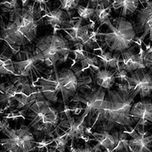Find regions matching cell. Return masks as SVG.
<instances>
[{
	"label": "cell",
	"mask_w": 152,
	"mask_h": 152,
	"mask_svg": "<svg viewBox=\"0 0 152 152\" xmlns=\"http://www.w3.org/2000/svg\"><path fill=\"white\" fill-rule=\"evenodd\" d=\"M90 6V3L87 4L86 6L78 5V7L76 8V11L78 12L79 18L83 20H91V18H93L95 12V8Z\"/></svg>",
	"instance_id": "obj_24"
},
{
	"label": "cell",
	"mask_w": 152,
	"mask_h": 152,
	"mask_svg": "<svg viewBox=\"0 0 152 152\" xmlns=\"http://www.w3.org/2000/svg\"><path fill=\"white\" fill-rule=\"evenodd\" d=\"M26 119L30 122L28 126L33 129L34 135L39 138L42 134L50 135L53 129L58 126L59 113L47 98H42L28 107Z\"/></svg>",
	"instance_id": "obj_5"
},
{
	"label": "cell",
	"mask_w": 152,
	"mask_h": 152,
	"mask_svg": "<svg viewBox=\"0 0 152 152\" xmlns=\"http://www.w3.org/2000/svg\"><path fill=\"white\" fill-rule=\"evenodd\" d=\"M91 73L95 84L106 90L110 89L116 84V70L104 69Z\"/></svg>",
	"instance_id": "obj_17"
},
{
	"label": "cell",
	"mask_w": 152,
	"mask_h": 152,
	"mask_svg": "<svg viewBox=\"0 0 152 152\" xmlns=\"http://www.w3.org/2000/svg\"><path fill=\"white\" fill-rule=\"evenodd\" d=\"M60 2V8L62 10L68 12V14L70 15V12L74 9H76L79 5L80 0H59Z\"/></svg>",
	"instance_id": "obj_25"
},
{
	"label": "cell",
	"mask_w": 152,
	"mask_h": 152,
	"mask_svg": "<svg viewBox=\"0 0 152 152\" xmlns=\"http://www.w3.org/2000/svg\"><path fill=\"white\" fill-rule=\"evenodd\" d=\"M136 129L138 131V136L129 141L130 151L152 152L150 149L152 145V134L145 129Z\"/></svg>",
	"instance_id": "obj_15"
},
{
	"label": "cell",
	"mask_w": 152,
	"mask_h": 152,
	"mask_svg": "<svg viewBox=\"0 0 152 152\" xmlns=\"http://www.w3.org/2000/svg\"><path fill=\"white\" fill-rule=\"evenodd\" d=\"M1 152H2V151H1Z\"/></svg>",
	"instance_id": "obj_32"
},
{
	"label": "cell",
	"mask_w": 152,
	"mask_h": 152,
	"mask_svg": "<svg viewBox=\"0 0 152 152\" xmlns=\"http://www.w3.org/2000/svg\"><path fill=\"white\" fill-rule=\"evenodd\" d=\"M106 89L99 87L97 90L93 89L90 92H85L82 93L83 95L78 94L76 93L74 96L73 101L75 102L82 103L85 104V109H84L83 114L81 115V117L78 119V121L81 123H85V119L87 116H89L90 119L88 123L90 124L91 120L94 118L95 122L94 125L97 123L100 116V111L102 107V104L104 103V100L106 97Z\"/></svg>",
	"instance_id": "obj_6"
},
{
	"label": "cell",
	"mask_w": 152,
	"mask_h": 152,
	"mask_svg": "<svg viewBox=\"0 0 152 152\" xmlns=\"http://www.w3.org/2000/svg\"><path fill=\"white\" fill-rule=\"evenodd\" d=\"M140 47V52L135 53V47H131L128 50L121 53L120 65L119 67L124 69L129 73L135 71L139 69H146V66L144 62V56L145 52L142 50V46Z\"/></svg>",
	"instance_id": "obj_12"
},
{
	"label": "cell",
	"mask_w": 152,
	"mask_h": 152,
	"mask_svg": "<svg viewBox=\"0 0 152 152\" xmlns=\"http://www.w3.org/2000/svg\"><path fill=\"white\" fill-rule=\"evenodd\" d=\"M50 0H34V2L35 3H38L40 5V7H41L42 5H44L47 6V3L49 2Z\"/></svg>",
	"instance_id": "obj_28"
},
{
	"label": "cell",
	"mask_w": 152,
	"mask_h": 152,
	"mask_svg": "<svg viewBox=\"0 0 152 152\" xmlns=\"http://www.w3.org/2000/svg\"><path fill=\"white\" fill-rule=\"evenodd\" d=\"M98 57L100 61L101 66L104 69H113L116 70L120 65V53H114L111 51H101L100 55H94Z\"/></svg>",
	"instance_id": "obj_19"
},
{
	"label": "cell",
	"mask_w": 152,
	"mask_h": 152,
	"mask_svg": "<svg viewBox=\"0 0 152 152\" xmlns=\"http://www.w3.org/2000/svg\"><path fill=\"white\" fill-rule=\"evenodd\" d=\"M92 135L94 137V140L101 145L107 152H113L114 148L117 145L119 139V131L114 130L112 133L110 132H94Z\"/></svg>",
	"instance_id": "obj_16"
},
{
	"label": "cell",
	"mask_w": 152,
	"mask_h": 152,
	"mask_svg": "<svg viewBox=\"0 0 152 152\" xmlns=\"http://www.w3.org/2000/svg\"><path fill=\"white\" fill-rule=\"evenodd\" d=\"M40 91L44 97L53 103L59 102L61 94L62 102L66 104L69 98L76 94L78 89V76L72 69L64 68L59 71L54 66L46 78L40 77L37 81Z\"/></svg>",
	"instance_id": "obj_2"
},
{
	"label": "cell",
	"mask_w": 152,
	"mask_h": 152,
	"mask_svg": "<svg viewBox=\"0 0 152 152\" xmlns=\"http://www.w3.org/2000/svg\"><path fill=\"white\" fill-rule=\"evenodd\" d=\"M71 53L69 40L57 34H47L36 40L33 54L47 67H54L56 63L65 62Z\"/></svg>",
	"instance_id": "obj_4"
},
{
	"label": "cell",
	"mask_w": 152,
	"mask_h": 152,
	"mask_svg": "<svg viewBox=\"0 0 152 152\" xmlns=\"http://www.w3.org/2000/svg\"><path fill=\"white\" fill-rule=\"evenodd\" d=\"M1 41L5 42L4 46L8 47L15 56L21 51V47L29 43L14 21H9L7 24L1 22Z\"/></svg>",
	"instance_id": "obj_7"
},
{
	"label": "cell",
	"mask_w": 152,
	"mask_h": 152,
	"mask_svg": "<svg viewBox=\"0 0 152 152\" xmlns=\"http://www.w3.org/2000/svg\"><path fill=\"white\" fill-rule=\"evenodd\" d=\"M1 104H7L11 99L17 94V88H16L15 82L13 79L11 81H8L7 83H1Z\"/></svg>",
	"instance_id": "obj_21"
},
{
	"label": "cell",
	"mask_w": 152,
	"mask_h": 152,
	"mask_svg": "<svg viewBox=\"0 0 152 152\" xmlns=\"http://www.w3.org/2000/svg\"><path fill=\"white\" fill-rule=\"evenodd\" d=\"M61 152H65V151H61Z\"/></svg>",
	"instance_id": "obj_31"
},
{
	"label": "cell",
	"mask_w": 152,
	"mask_h": 152,
	"mask_svg": "<svg viewBox=\"0 0 152 152\" xmlns=\"http://www.w3.org/2000/svg\"><path fill=\"white\" fill-rule=\"evenodd\" d=\"M88 3H90L92 7H96V5L97 4L100 3V2H108V3H110L111 0H86Z\"/></svg>",
	"instance_id": "obj_27"
},
{
	"label": "cell",
	"mask_w": 152,
	"mask_h": 152,
	"mask_svg": "<svg viewBox=\"0 0 152 152\" xmlns=\"http://www.w3.org/2000/svg\"><path fill=\"white\" fill-rule=\"evenodd\" d=\"M132 119L137 124L135 128L145 129V126L152 123V102L143 100L132 105L130 112Z\"/></svg>",
	"instance_id": "obj_13"
},
{
	"label": "cell",
	"mask_w": 152,
	"mask_h": 152,
	"mask_svg": "<svg viewBox=\"0 0 152 152\" xmlns=\"http://www.w3.org/2000/svg\"><path fill=\"white\" fill-rule=\"evenodd\" d=\"M128 134L123 130L119 131V139L117 145L114 148L113 152H131L129 147Z\"/></svg>",
	"instance_id": "obj_23"
},
{
	"label": "cell",
	"mask_w": 152,
	"mask_h": 152,
	"mask_svg": "<svg viewBox=\"0 0 152 152\" xmlns=\"http://www.w3.org/2000/svg\"><path fill=\"white\" fill-rule=\"evenodd\" d=\"M37 152H43V150H42V148H38V151Z\"/></svg>",
	"instance_id": "obj_29"
},
{
	"label": "cell",
	"mask_w": 152,
	"mask_h": 152,
	"mask_svg": "<svg viewBox=\"0 0 152 152\" xmlns=\"http://www.w3.org/2000/svg\"><path fill=\"white\" fill-rule=\"evenodd\" d=\"M111 11H112V7L110 5H107L106 7L105 2H100L97 4L95 7V12L93 18H94L95 20L99 23L104 24L106 20L110 18Z\"/></svg>",
	"instance_id": "obj_22"
},
{
	"label": "cell",
	"mask_w": 152,
	"mask_h": 152,
	"mask_svg": "<svg viewBox=\"0 0 152 152\" xmlns=\"http://www.w3.org/2000/svg\"><path fill=\"white\" fill-rule=\"evenodd\" d=\"M135 29L137 34L143 33L142 36L137 38L136 43L142 46V42L148 35H150V40H152V1H150L142 9L137 10L136 22Z\"/></svg>",
	"instance_id": "obj_10"
},
{
	"label": "cell",
	"mask_w": 152,
	"mask_h": 152,
	"mask_svg": "<svg viewBox=\"0 0 152 152\" xmlns=\"http://www.w3.org/2000/svg\"><path fill=\"white\" fill-rule=\"evenodd\" d=\"M9 1H13V2H18V0H9Z\"/></svg>",
	"instance_id": "obj_30"
},
{
	"label": "cell",
	"mask_w": 152,
	"mask_h": 152,
	"mask_svg": "<svg viewBox=\"0 0 152 152\" xmlns=\"http://www.w3.org/2000/svg\"><path fill=\"white\" fill-rule=\"evenodd\" d=\"M0 72L2 75H8L15 77L20 76L16 72L14 65V61L12 60L11 56L2 52L0 56Z\"/></svg>",
	"instance_id": "obj_20"
},
{
	"label": "cell",
	"mask_w": 152,
	"mask_h": 152,
	"mask_svg": "<svg viewBox=\"0 0 152 152\" xmlns=\"http://www.w3.org/2000/svg\"><path fill=\"white\" fill-rule=\"evenodd\" d=\"M1 131L6 137L12 138L21 148L22 152H31L37 148L34 146L36 144L34 135L29 126L21 125L18 128L6 127Z\"/></svg>",
	"instance_id": "obj_9"
},
{
	"label": "cell",
	"mask_w": 152,
	"mask_h": 152,
	"mask_svg": "<svg viewBox=\"0 0 152 152\" xmlns=\"http://www.w3.org/2000/svg\"><path fill=\"white\" fill-rule=\"evenodd\" d=\"M127 84L130 94L134 97L139 94L143 99L150 96L152 92V75L144 69L130 72Z\"/></svg>",
	"instance_id": "obj_8"
},
{
	"label": "cell",
	"mask_w": 152,
	"mask_h": 152,
	"mask_svg": "<svg viewBox=\"0 0 152 152\" xmlns=\"http://www.w3.org/2000/svg\"><path fill=\"white\" fill-rule=\"evenodd\" d=\"M104 24H107L110 31L97 32V37L111 52L121 53L130 48L132 43H136L135 27L124 17L119 16L113 19L108 18Z\"/></svg>",
	"instance_id": "obj_3"
},
{
	"label": "cell",
	"mask_w": 152,
	"mask_h": 152,
	"mask_svg": "<svg viewBox=\"0 0 152 152\" xmlns=\"http://www.w3.org/2000/svg\"><path fill=\"white\" fill-rule=\"evenodd\" d=\"M14 65L18 74L30 78L33 85L34 84V77H37V75H40L46 67L43 62L33 53L25 59L14 61Z\"/></svg>",
	"instance_id": "obj_11"
},
{
	"label": "cell",
	"mask_w": 152,
	"mask_h": 152,
	"mask_svg": "<svg viewBox=\"0 0 152 152\" xmlns=\"http://www.w3.org/2000/svg\"><path fill=\"white\" fill-rule=\"evenodd\" d=\"M68 12L62 10L60 8L53 9V10H48L41 18L38 19V21H43L46 25H50L53 28V34H56L60 28L67 26L69 21L67 20Z\"/></svg>",
	"instance_id": "obj_14"
},
{
	"label": "cell",
	"mask_w": 152,
	"mask_h": 152,
	"mask_svg": "<svg viewBox=\"0 0 152 152\" xmlns=\"http://www.w3.org/2000/svg\"><path fill=\"white\" fill-rule=\"evenodd\" d=\"M139 0H111L112 9L120 17L126 18L138 10Z\"/></svg>",
	"instance_id": "obj_18"
},
{
	"label": "cell",
	"mask_w": 152,
	"mask_h": 152,
	"mask_svg": "<svg viewBox=\"0 0 152 152\" xmlns=\"http://www.w3.org/2000/svg\"><path fill=\"white\" fill-rule=\"evenodd\" d=\"M144 62L146 66V69L150 70L151 72H152V51L145 52V56H144Z\"/></svg>",
	"instance_id": "obj_26"
},
{
	"label": "cell",
	"mask_w": 152,
	"mask_h": 152,
	"mask_svg": "<svg viewBox=\"0 0 152 152\" xmlns=\"http://www.w3.org/2000/svg\"><path fill=\"white\" fill-rule=\"evenodd\" d=\"M116 89L107 90L100 111L98 121H107L122 126H132L134 121L130 112L135 97L130 94L127 83L116 82Z\"/></svg>",
	"instance_id": "obj_1"
}]
</instances>
